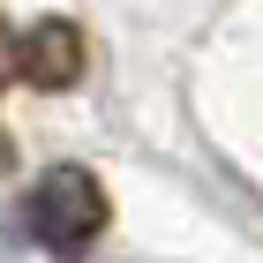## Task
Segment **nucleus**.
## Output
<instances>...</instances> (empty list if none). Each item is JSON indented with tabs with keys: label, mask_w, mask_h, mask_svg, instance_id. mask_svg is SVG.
I'll return each instance as SVG.
<instances>
[{
	"label": "nucleus",
	"mask_w": 263,
	"mask_h": 263,
	"mask_svg": "<svg viewBox=\"0 0 263 263\" xmlns=\"http://www.w3.org/2000/svg\"><path fill=\"white\" fill-rule=\"evenodd\" d=\"M83 68H90V45H83V30L68 15H45V23H0V90L8 83H30V90H68V83H83ZM15 158L8 151V136H0V165Z\"/></svg>",
	"instance_id": "f03ea898"
},
{
	"label": "nucleus",
	"mask_w": 263,
	"mask_h": 263,
	"mask_svg": "<svg viewBox=\"0 0 263 263\" xmlns=\"http://www.w3.org/2000/svg\"><path fill=\"white\" fill-rule=\"evenodd\" d=\"M105 188L90 165H45V181L23 196V233L45 248V256H61V263H83L90 248H98L105 233Z\"/></svg>",
	"instance_id": "f257e3e1"
}]
</instances>
